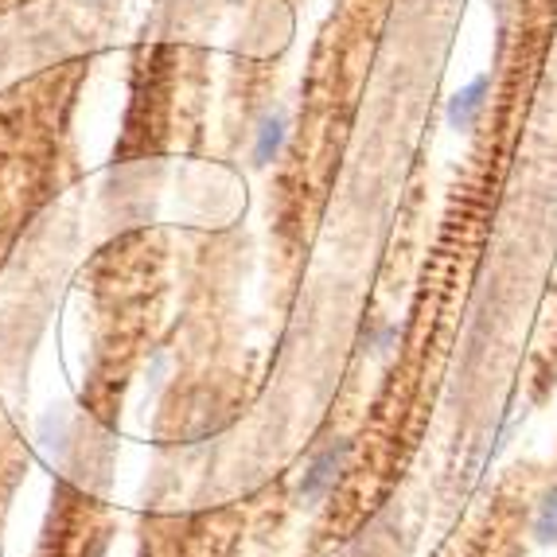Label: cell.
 Wrapping results in <instances>:
<instances>
[{
	"label": "cell",
	"instance_id": "1",
	"mask_svg": "<svg viewBox=\"0 0 557 557\" xmlns=\"http://www.w3.org/2000/svg\"><path fill=\"white\" fill-rule=\"evenodd\" d=\"M351 453H355L351 441L332 437L317 456H312V460H308L305 475H300V483H297V495H300V503H305V507H320V503L335 492V483L344 480V472H347V460H351Z\"/></svg>",
	"mask_w": 557,
	"mask_h": 557
},
{
	"label": "cell",
	"instance_id": "2",
	"mask_svg": "<svg viewBox=\"0 0 557 557\" xmlns=\"http://www.w3.org/2000/svg\"><path fill=\"white\" fill-rule=\"evenodd\" d=\"M483 94H487V75H480L472 86H465V90L448 102V125H453V129H468V125H472L475 113L483 110Z\"/></svg>",
	"mask_w": 557,
	"mask_h": 557
},
{
	"label": "cell",
	"instance_id": "3",
	"mask_svg": "<svg viewBox=\"0 0 557 557\" xmlns=\"http://www.w3.org/2000/svg\"><path fill=\"white\" fill-rule=\"evenodd\" d=\"M530 534L539 546H557V483L546 487V495L534 507V522H530Z\"/></svg>",
	"mask_w": 557,
	"mask_h": 557
},
{
	"label": "cell",
	"instance_id": "4",
	"mask_svg": "<svg viewBox=\"0 0 557 557\" xmlns=\"http://www.w3.org/2000/svg\"><path fill=\"white\" fill-rule=\"evenodd\" d=\"M281 145H285V117H281V113H265L258 125V140H253V160H258V164H270L281 152Z\"/></svg>",
	"mask_w": 557,
	"mask_h": 557
}]
</instances>
